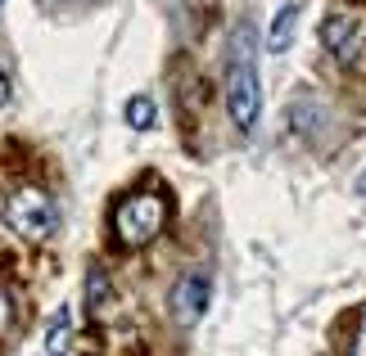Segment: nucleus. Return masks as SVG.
<instances>
[{
  "label": "nucleus",
  "instance_id": "f257e3e1",
  "mask_svg": "<svg viewBox=\"0 0 366 356\" xmlns=\"http://www.w3.org/2000/svg\"><path fill=\"white\" fill-rule=\"evenodd\" d=\"M227 108L231 122L249 136L262 113V81H258V41H253V23L240 19L227 41Z\"/></svg>",
  "mask_w": 366,
  "mask_h": 356
},
{
  "label": "nucleus",
  "instance_id": "f03ea898",
  "mask_svg": "<svg viewBox=\"0 0 366 356\" xmlns=\"http://www.w3.org/2000/svg\"><path fill=\"white\" fill-rule=\"evenodd\" d=\"M167 225V198L159 190H140L127 194L118 212H114V235L122 248H145L159 239V230Z\"/></svg>",
  "mask_w": 366,
  "mask_h": 356
},
{
  "label": "nucleus",
  "instance_id": "7ed1b4c3",
  "mask_svg": "<svg viewBox=\"0 0 366 356\" xmlns=\"http://www.w3.org/2000/svg\"><path fill=\"white\" fill-rule=\"evenodd\" d=\"M5 225L19 239H27V244H46L59 230V208H54V198L46 190L23 185V190H14L5 198Z\"/></svg>",
  "mask_w": 366,
  "mask_h": 356
},
{
  "label": "nucleus",
  "instance_id": "20e7f679",
  "mask_svg": "<svg viewBox=\"0 0 366 356\" xmlns=\"http://www.w3.org/2000/svg\"><path fill=\"white\" fill-rule=\"evenodd\" d=\"M208 302H213V280H208L204 270H190V275H181L177 289H172V297H167V307H172L177 325H199L204 311H208Z\"/></svg>",
  "mask_w": 366,
  "mask_h": 356
},
{
  "label": "nucleus",
  "instance_id": "39448f33",
  "mask_svg": "<svg viewBox=\"0 0 366 356\" xmlns=\"http://www.w3.org/2000/svg\"><path fill=\"white\" fill-rule=\"evenodd\" d=\"M321 46H326L344 68H353L362 59V50H366V32H362L357 19H348V14H330V19L321 23Z\"/></svg>",
  "mask_w": 366,
  "mask_h": 356
},
{
  "label": "nucleus",
  "instance_id": "423d86ee",
  "mask_svg": "<svg viewBox=\"0 0 366 356\" xmlns=\"http://www.w3.org/2000/svg\"><path fill=\"white\" fill-rule=\"evenodd\" d=\"M294 23H299V5H280L272 19V32H267V50L272 54H285L294 46Z\"/></svg>",
  "mask_w": 366,
  "mask_h": 356
},
{
  "label": "nucleus",
  "instance_id": "0eeeda50",
  "mask_svg": "<svg viewBox=\"0 0 366 356\" xmlns=\"http://www.w3.org/2000/svg\"><path fill=\"white\" fill-rule=\"evenodd\" d=\"M68 347H73V311L59 307L50 316V330H46V352L50 356H68Z\"/></svg>",
  "mask_w": 366,
  "mask_h": 356
},
{
  "label": "nucleus",
  "instance_id": "6e6552de",
  "mask_svg": "<svg viewBox=\"0 0 366 356\" xmlns=\"http://www.w3.org/2000/svg\"><path fill=\"white\" fill-rule=\"evenodd\" d=\"M154 118H159V113H154V99H149V95H136L132 104H127V122H132L136 131H149Z\"/></svg>",
  "mask_w": 366,
  "mask_h": 356
},
{
  "label": "nucleus",
  "instance_id": "1a4fd4ad",
  "mask_svg": "<svg viewBox=\"0 0 366 356\" xmlns=\"http://www.w3.org/2000/svg\"><path fill=\"white\" fill-rule=\"evenodd\" d=\"M86 302H91V311H100L109 302V275L100 266H91V275H86Z\"/></svg>",
  "mask_w": 366,
  "mask_h": 356
},
{
  "label": "nucleus",
  "instance_id": "9d476101",
  "mask_svg": "<svg viewBox=\"0 0 366 356\" xmlns=\"http://www.w3.org/2000/svg\"><path fill=\"white\" fill-rule=\"evenodd\" d=\"M9 325H14V302H9V293L0 289V334H9Z\"/></svg>",
  "mask_w": 366,
  "mask_h": 356
},
{
  "label": "nucleus",
  "instance_id": "9b49d317",
  "mask_svg": "<svg viewBox=\"0 0 366 356\" xmlns=\"http://www.w3.org/2000/svg\"><path fill=\"white\" fill-rule=\"evenodd\" d=\"M353 356H366V316L357 320V330H353Z\"/></svg>",
  "mask_w": 366,
  "mask_h": 356
},
{
  "label": "nucleus",
  "instance_id": "f8f14e48",
  "mask_svg": "<svg viewBox=\"0 0 366 356\" xmlns=\"http://www.w3.org/2000/svg\"><path fill=\"white\" fill-rule=\"evenodd\" d=\"M5 104H9V77L0 73V108H5Z\"/></svg>",
  "mask_w": 366,
  "mask_h": 356
},
{
  "label": "nucleus",
  "instance_id": "ddd939ff",
  "mask_svg": "<svg viewBox=\"0 0 366 356\" xmlns=\"http://www.w3.org/2000/svg\"><path fill=\"white\" fill-rule=\"evenodd\" d=\"M357 194H366V176H362V180H357Z\"/></svg>",
  "mask_w": 366,
  "mask_h": 356
}]
</instances>
